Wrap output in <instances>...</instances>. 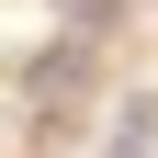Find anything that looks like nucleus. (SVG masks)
Here are the masks:
<instances>
[{"label": "nucleus", "mask_w": 158, "mask_h": 158, "mask_svg": "<svg viewBox=\"0 0 158 158\" xmlns=\"http://www.w3.org/2000/svg\"><path fill=\"white\" fill-rule=\"evenodd\" d=\"M158 147V102H124V113H113V158H147Z\"/></svg>", "instance_id": "obj_1"}]
</instances>
